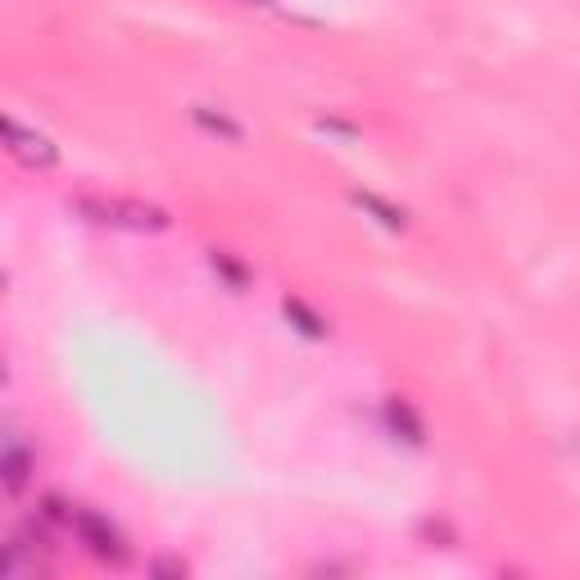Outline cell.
<instances>
[{"label": "cell", "instance_id": "cell-1", "mask_svg": "<svg viewBox=\"0 0 580 580\" xmlns=\"http://www.w3.org/2000/svg\"><path fill=\"white\" fill-rule=\"evenodd\" d=\"M78 214L109 222V227H132V232H159V227H168L164 209L137 205V199H78Z\"/></svg>", "mask_w": 580, "mask_h": 580}, {"label": "cell", "instance_id": "cell-2", "mask_svg": "<svg viewBox=\"0 0 580 580\" xmlns=\"http://www.w3.org/2000/svg\"><path fill=\"white\" fill-rule=\"evenodd\" d=\"M5 137H10V150H14V155H18L23 164H33V168H50V164L60 159V150L50 145V137L28 132V128H23V123H14V118L5 123Z\"/></svg>", "mask_w": 580, "mask_h": 580}, {"label": "cell", "instance_id": "cell-3", "mask_svg": "<svg viewBox=\"0 0 580 580\" xmlns=\"http://www.w3.org/2000/svg\"><path fill=\"white\" fill-rule=\"evenodd\" d=\"M73 526H78V536L100 553V558H123V540H118V531L109 521H100L91 513H78V517H73Z\"/></svg>", "mask_w": 580, "mask_h": 580}, {"label": "cell", "instance_id": "cell-4", "mask_svg": "<svg viewBox=\"0 0 580 580\" xmlns=\"http://www.w3.org/2000/svg\"><path fill=\"white\" fill-rule=\"evenodd\" d=\"M23 467H28V459H23V449L10 440V444H5V481H10L14 490L23 486Z\"/></svg>", "mask_w": 580, "mask_h": 580}, {"label": "cell", "instance_id": "cell-5", "mask_svg": "<svg viewBox=\"0 0 580 580\" xmlns=\"http://www.w3.org/2000/svg\"><path fill=\"white\" fill-rule=\"evenodd\" d=\"M195 118H199V123H205V128H209V132H222L227 141H241V128H236V123H232V118H222V114L214 118L209 109H195Z\"/></svg>", "mask_w": 580, "mask_h": 580}, {"label": "cell", "instance_id": "cell-6", "mask_svg": "<svg viewBox=\"0 0 580 580\" xmlns=\"http://www.w3.org/2000/svg\"><path fill=\"white\" fill-rule=\"evenodd\" d=\"M286 313L305 322V332H309V336H322V332H326V326H322V318H313L305 305H299V299H286Z\"/></svg>", "mask_w": 580, "mask_h": 580}]
</instances>
